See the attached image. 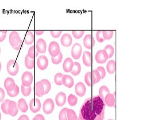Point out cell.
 I'll return each instance as SVG.
<instances>
[{
    "label": "cell",
    "instance_id": "cell-1",
    "mask_svg": "<svg viewBox=\"0 0 160 120\" xmlns=\"http://www.w3.org/2000/svg\"><path fill=\"white\" fill-rule=\"evenodd\" d=\"M106 105L104 101L97 96L86 99L80 109V120H104Z\"/></svg>",
    "mask_w": 160,
    "mask_h": 120
},
{
    "label": "cell",
    "instance_id": "cell-2",
    "mask_svg": "<svg viewBox=\"0 0 160 120\" xmlns=\"http://www.w3.org/2000/svg\"><path fill=\"white\" fill-rule=\"evenodd\" d=\"M7 69L9 74L12 76H15L19 70V64L15 60H9L7 64Z\"/></svg>",
    "mask_w": 160,
    "mask_h": 120
},
{
    "label": "cell",
    "instance_id": "cell-3",
    "mask_svg": "<svg viewBox=\"0 0 160 120\" xmlns=\"http://www.w3.org/2000/svg\"><path fill=\"white\" fill-rule=\"evenodd\" d=\"M48 52L50 55L53 57L59 55L60 53V49L58 43L54 41L50 43L48 47Z\"/></svg>",
    "mask_w": 160,
    "mask_h": 120
},
{
    "label": "cell",
    "instance_id": "cell-4",
    "mask_svg": "<svg viewBox=\"0 0 160 120\" xmlns=\"http://www.w3.org/2000/svg\"><path fill=\"white\" fill-rule=\"evenodd\" d=\"M55 107L53 101L51 99H46L43 105V110L44 113L50 114L53 111Z\"/></svg>",
    "mask_w": 160,
    "mask_h": 120
},
{
    "label": "cell",
    "instance_id": "cell-5",
    "mask_svg": "<svg viewBox=\"0 0 160 120\" xmlns=\"http://www.w3.org/2000/svg\"><path fill=\"white\" fill-rule=\"evenodd\" d=\"M95 58L98 64H103L106 63L108 59V56L105 50H100L97 52Z\"/></svg>",
    "mask_w": 160,
    "mask_h": 120
},
{
    "label": "cell",
    "instance_id": "cell-6",
    "mask_svg": "<svg viewBox=\"0 0 160 120\" xmlns=\"http://www.w3.org/2000/svg\"><path fill=\"white\" fill-rule=\"evenodd\" d=\"M33 81V76L31 73L26 71L23 73L22 77L23 85L26 87L30 86Z\"/></svg>",
    "mask_w": 160,
    "mask_h": 120
},
{
    "label": "cell",
    "instance_id": "cell-7",
    "mask_svg": "<svg viewBox=\"0 0 160 120\" xmlns=\"http://www.w3.org/2000/svg\"><path fill=\"white\" fill-rule=\"evenodd\" d=\"M82 53V47L80 44L76 43L73 46L71 50V55L73 59H79Z\"/></svg>",
    "mask_w": 160,
    "mask_h": 120
},
{
    "label": "cell",
    "instance_id": "cell-8",
    "mask_svg": "<svg viewBox=\"0 0 160 120\" xmlns=\"http://www.w3.org/2000/svg\"><path fill=\"white\" fill-rule=\"evenodd\" d=\"M7 110L8 114L12 117L16 116L19 111L18 107L16 103L14 101H10L8 104Z\"/></svg>",
    "mask_w": 160,
    "mask_h": 120
},
{
    "label": "cell",
    "instance_id": "cell-9",
    "mask_svg": "<svg viewBox=\"0 0 160 120\" xmlns=\"http://www.w3.org/2000/svg\"><path fill=\"white\" fill-rule=\"evenodd\" d=\"M48 61L47 57L45 56H41L38 58L37 60V65L41 70H44L48 67Z\"/></svg>",
    "mask_w": 160,
    "mask_h": 120
},
{
    "label": "cell",
    "instance_id": "cell-10",
    "mask_svg": "<svg viewBox=\"0 0 160 120\" xmlns=\"http://www.w3.org/2000/svg\"><path fill=\"white\" fill-rule=\"evenodd\" d=\"M20 39L19 34L16 31H13L11 33L9 37V41L12 47L16 46L20 41Z\"/></svg>",
    "mask_w": 160,
    "mask_h": 120
},
{
    "label": "cell",
    "instance_id": "cell-11",
    "mask_svg": "<svg viewBox=\"0 0 160 120\" xmlns=\"http://www.w3.org/2000/svg\"><path fill=\"white\" fill-rule=\"evenodd\" d=\"M30 107L32 112L34 113L38 112L41 109V102L38 99H33L30 103Z\"/></svg>",
    "mask_w": 160,
    "mask_h": 120
},
{
    "label": "cell",
    "instance_id": "cell-12",
    "mask_svg": "<svg viewBox=\"0 0 160 120\" xmlns=\"http://www.w3.org/2000/svg\"><path fill=\"white\" fill-rule=\"evenodd\" d=\"M36 48L39 53H44L47 48V45L45 41L42 39H39L36 42Z\"/></svg>",
    "mask_w": 160,
    "mask_h": 120
},
{
    "label": "cell",
    "instance_id": "cell-13",
    "mask_svg": "<svg viewBox=\"0 0 160 120\" xmlns=\"http://www.w3.org/2000/svg\"><path fill=\"white\" fill-rule=\"evenodd\" d=\"M83 43L85 48L90 49L92 48V44L93 46H94L95 41L93 37H92L91 34H88L86 35L84 39Z\"/></svg>",
    "mask_w": 160,
    "mask_h": 120
},
{
    "label": "cell",
    "instance_id": "cell-14",
    "mask_svg": "<svg viewBox=\"0 0 160 120\" xmlns=\"http://www.w3.org/2000/svg\"><path fill=\"white\" fill-rule=\"evenodd\" d=\"M86 87L82 82H79L75 86V91L76 93L80 97L83 96L86 93Z\"/></svg>",
    "mask_w": 160,
    "mask_h": 120
},
{
    "label": "cell",
    "instance_id": "cell-15",
    "mask_svg": "<svg viewBox=\"0 0 160 120\" xmlns=\"http://www.w3.org/2000/svg\"><path fill=\"white\" fill-rule=\"evenodd\" d=\"M16 85V84L12 78H7L4 81V88L6 89L7 92H10L13 91L15 88Z\"/></svg>",
    "mask_w": 160,
    "mask_h": 120
},
{
    "label": "cell",
    "instance_id": "cell-16",
    "mask_svg": "<svg viewBox=\"0 0 160 120\" xmlns=\"http://www.w3.org/2000/svg\"><path fill=\"white\" fill-rule=\"evenodd\" d=\"M61 43L64 47H69L72 43V38L69 33H65L61 39Z\"/></svg>",
    "mask_w": 160,
    "mask_h": 120
},
{
    "label": "cell",
    "instance_id": "cell-17",
    "mask_svg": "<svg viewBox=\"0 0 160 120\" xmlns=\"http://www.w3.org/2000/svg\"><path fill=\"white\" fill-rule=\"evenodd\" d=\"M73 66V62L70 58H67L63 64V69L66 72H71Z\"/></svg>",
    "mask_w": 160,
    "mask_h": 120
},
{
    "label": "cell",
    "instance_id": "cell-18",
    "mask_svg": "<svg viewBox=\"0 0 160 120\" xmlns=\"http://www.w3.org/2000/svg\"><path fill=\"white\" fill-rule=\"evenodd\" d=\"M66 95L63 92H60L57 95L56 97V102L59 107H62L66 103Z\"/></svg>",
    "mask_w": 160,
    "mask_h": 120
},
{
    "label": "cell",
    "instance_id": "cell-19",
    "mask_svg": "<svg viewBox=\"0 0 160 120\" xmlns=\"http://www.w3.org/2000/svg\"><path fill=\"white\" fill-rule=\"evenodd\" d=\"M35 94L39 97H42L44 95L43 84L41 81L37 82L35 86Z\"/></svg>",
    "mask_w": 160,
    "mask_h": 120
},
{
    "label": "cell",
    "instance_id": "cell-20",
    "mask_svg": "<svg viewBox=\"0 0 160 120\" xmlns=\"http://www.w3.org/2000/svg\"><path fill=\"white\" fill-rule=\"evenodd\" d=\"M63 84L69 88H71L74 84V81L71 76L68 75H64L62 79Z\"/></svg>",
    "mask_w": 160,
    "mask_h": 120
},
{
    "label": "cell",
    "instance_id": "cell-21",
    "mask_svg": "<svg viewBox=\"0 0 160 120\" xmlns=\"http://www.w3.org/2000/svg\"><path fill=\"white\" fill-rule=\"evenodd\" d=\"M92 56L90 52L85 51L84 53L83 56V61L84 64L87 67H90L92 63Z\"/></svg>",
    "mask_w": 160,
    "mask_h": 120
},
{
    "label": "cell",
    "instance_id": "cell-22",
    "mask_svg": "<svg viewBox=\"0 0 160 120\" xmlns=\"http://www.w3.org/2000/svg\"><path fill=\"white\" fill-rule=\"evenodd\" d=\"M104 100L108 107H112L115 105V98L113 95L111 94H108L104 98Z\"/></svg>",
    "mask_w": 160,
    "mask_h": 120
},
{
    "label": "cell",
    "instance_id": "cell-23",
    "mask_svg": "<svg viewBox=\"0 0 160 120\" xmlns=\"http://www.w3.org/2000/svg\"><path fill=\"white\" fill-rule=\"evenodd\" d=\"M19 108L22 112H27L28 110V105L27 102L24 99H20L18 101V104Z\"/></svg>",
    "mask_w": 160,
    "mask_h": 120
},
{
    "label": "cell",
    "instance_id": "cell-24",
    "mask_svg": "<svg viewBox=\"0 0 160 120\" xmlns=\"http://www.w3.org/2000/svg\"><path fill=\"white\" fill-rule=\"evenodd\" d=\"M34 41V36L31 31H28L24 39V42L27 45L32 44Z\"/></svg>",
    "mask_w": 160,
    "mask_h": 120
},
{
    "label": "cell",
    "instance_id": "cell-25",
    "mask_svg": "<svg viewBox=\"0 0 160 120\" xmlns=\"http://www.w3.org/2000/svg\"><path fill=\"white\" fill-rule=\"evenodd\" d=\"M107 72L110 74H113L115 72L116 69V63L113 60H110L107 65Z\"/></svg>",
    "mask_w": 160,
    "mask_h": 120
},
{
    "label": "cell",
    "instance_id": "cell-26",
    "mask_svg": "<svg viewBox=\"0 0 160 120\" xmlns=\"http://www.w3.org/2000/svg\"><path fill=\"white\" fill-rule=\"evenodd\" d=\"M39 53L37 51L36 47L34 45H33L29 49L28 52V56L32 59H34L36 57L38 56L39 55Z\"/></svg>",
    "mask_w": 160,
    "mask_h": 120
},
{
    "label": "cell",
    "instance_id": "cell-27",
    "mask_svg": "<svg viewBox=\"0 0 160 120\" xmlns=\"http://www.w3.org/2000/svg\"><path fill=\"white\" fill-rule=\"evenodd\" d=\"M34 59H30L28 56H26L25 59V64L26 67L29 69H32L34 67Z\"/></svg>",
    "mask_w": 160,
    "mask_h": 120
},
{
    "label": "cell",
    "instance_id": "cell-28",
    "mask_svg": "<svg viewBox=\"0 0 160 120\" xmlns=\"http://www.w3.org/2000/svg\"><path fill=\"white\" fill-rule=\"evenodd\" d=\"M81 71V66L79 63L75 62L73 63V67L71 71V74L74 76L79 75Z\"/></svg>",
    "mask_w": 160,
    "mask_h": 120
},
{
    "label": "cell",
    "instance_id": "cell-29",
    "mask_svg": "<svg viewBox=\"0 0 160 120\" xmlns=\"http://www.w3.org/2000/svg\"><path fill=\"white\" fill-rule=\"evenodd\" d=\"M110 93V91L107 87L106 86H102L100 87L99 90V96L103 100H104V98L108 94Z\"/></svg>",
    "mask_w": 160,
    "mask_h": 120
},
{
    "label": "cell",
    "instance_id": "cell-30",
    "mask_svg": "<svg viewBox=\"0 0 160 120\" xmlns=\"http://www.w3.org/2000/svg\"><path fill=\"white\" fill-rule=\"evenodd\" d=\"M92 77H93V85L98 83L101 79V76L97 70H93Z\"/></svg>",
    "mask_w": 160,
    "mask_h": 120
},
{
    "label": "cell",
    "instance_id": "cell-31",
    "mask_svg": "<svg viewBox=\"0 0 160 120\" xmlns=\"http://www.w3.org/2000/svg\"><path fill=\"white\" fill-rule=\"evenodd\" d=\"M67 115L68 120H77L78 117L73 110L67 109Z\"/></svg>",
    "mask_w": 160,
    "mask_h": 120
},
{
    "label": "cell",
    "instance_id": "cell-32",
    "mask_svg": "<svg viewBox=\"0 0 160 120\" xmlns=\"http://www.w3.org/2000/svg\"><path fill=\"white\" fill-rule=\"evenodd\" d=\"M41 81L43 84L44 89V95L48 94L51 90V85L50 82L47 79L42 80Z\"/></svg>",
    "mask_w": 160,
    "mask_h": 120
},
{
    "label": "cell",
    "instance_id": "cell-33",
    "mask_svg": "<svg viewBox=\"0 0 160 120\" xmlns=\"http://www.w3.org/2000/svg\"><path fill=\"white\" fill-rule=\"evenodd\" d=\"M63 76H64V74L60 73H59L56 74L54 78V81L57 85H61L63 84L62 79H63Z\"/></svg>",
    "mask_w": 160,
    "mask_h": 120
},
{
    "label": "cell",
    "instance_id": "cell-34",
    "mask_svg": "<svg viewBox=\"0 0 160 120\" xmlns=\"http://www.w3.org/2000/svg\"><path fill=\"white\" fill-rule=\"evenodd\" d=\"M78 102V98L73 94L69 96L68 98V103L71 106H74Z\"/></svg>",
    "mask_w": 160,
    "mask_h": 120
},
{
    "label": "cell",
    "instance_id": "cell-35",
    "mask_svg": "<svg viewBox=\"0 0 160 120\" xmlns=\"http://www.w3.org/2000/svg\"><path fill=\"white\" fill-rule=\"evenodd\" d=\"M104 50H105L107 54L108 58H110L113 56L114 54V48L113 47L112 45H107L105 47Z\"/></svg>",
    "mask_w": 160,
    "mask_h": 120
},
{
    "label": "cell",
    "instance_id": "cell-36",
    "mask_svg": "<svg viewBox=\"0 0 160 120\" xmlns=\"http://www.w3.org/2000/svg\"><path fill=\"white\" fill-rule=\"evenodd\" d=\"M21 91L23 95L25 96H27L30 95L31 92V87L30 86L26 87L22 84L21 86Z\"/></svg>",
    "mask_w": 160,
    "mask_h": 120
},
{
    "label": "cell",
    "instance_id": "cell-37",
    "mask_svg": "<svg viewBox=\"0 0 160 120\" xmlns=\"http://www.w3.org/2000/svg\"><path fill=\"white\" fill-rule=\"evenodd\" d=\"M63 57V54H62V53L60 52L57 56L54 57H52V62H53V64H56V65L59 64L62 62Z\"/></svg>",
    "mask_w": 160,
    "mask_h": 120
},
{
    "label": "cell",
    "instance_id": "cell-38",
    "mask_svg": "<svg viewBox=\"0 0 160 120\" xmlns=\"http://www.w3.org/2000/svg\"><path fill=\"white\" fill-rule=\"evenodd\" d=\"M10 100L9 99H6L4 100L3 103H2L1 105V108L2 111L4 113L6 114H8V110H7V107H8V105Z\"/></svg>",
    "mask_w": 160,
    "mask_h": 120
},
{
    "label": "cell",
    "instance_id": "cell-39",
    "mask_svg": "<svg viewBox=\"0 0 160 120\" xmlns=\"http://www.w3.org/2000/svg\"><path fill=\"white\" fill-rule=\"evenodd\" d=\"M113 34V31L109 30V31H103V36L104 39L110 40L112 38Z\"/></svg>",
    "mask_w": 160,
    "mask_h": 120
},
{
    "label": "cell",
    "instance_id": "cell-40",
    "mask_svg": "<svg viewBox=\"0 0 160 120\" xmlns=\"http://www.w3.org/2000/svg\"><path fill=\"white\" fill-rule=\"evenodd\" d=\"M19 88L17 85H16L15 88L14 89L10 92H7V94L9 96L14 97L17 96L19 93Z\"/></svg>",
    "mask_w": 160,
    "mask_h": 120
},
{
    "label": "cell",
    "instance_id": "cell-41",
    "mask_svg": "<svg viewBox=\"0 0 160 120\" xmlns=\"http://www.w3.org/2000/svg\"><path fill=\"white\" fill-rule=\"evenodd\" d=\"M67 108H64L60 111L59 114V120H68L67 116Z\"/></svg>",
    "mask_w": 160,
    "mask_h": 120
},
{
    "label": "cell",
    "instance_id": "cell-42",
    "mask_svg": "<svg viewBox=\"0 0 160 120\" xmlns=\"http://www.w3.org/2000/svg\"><path fill=\"white\" fill-rule=\"evenodd\" d=\"M84 31L83 30H81V31H72V34L73 37L77 39H81L82 38L83 35L84 33Z\"/></svg>",
    "mask_w": 160,
    "mask_h": 120
},
{
    "label": "cell",
    "instance_id": "cell-43",
    "mask_svg": "<svg viewBox=\"0 0 160 120\" xmlns=\"http://www.w3.org/2000/svg\"><path fill=\"white\" fill-rule=\"evenodd\" d=\"M91 78H92V75H91V72H88L86 73L84 77V80L85 82L87 84L88 86H91Z\"/></svg>",
    "mask_w": 160,
    "mask_h": 120
},
{
    "label": "cell",
    "instance_id": "cell-44",
    "mask_svg": "<svg viewBox=\"0 0 160 120\" xmlns=\"http://www.w3.org/2000/svg\"><path fill=\"white\" fill-rule=\"evenodd\" d=\"M96 39L100 43H102L105 41L103 36V31L99 30L96 33Z\"/></svg>",
    "mask_w": 160,
    "mask_h": 120
},
{
    "label": "cell",
    "instance_id": "cell-45",
    "mask_svg": "<svg viewBox=\"0 0 160 120\" xmlns=\"http://www.w3.org/2000/svg\"><path fill=\"white\" fill-rule=\"evenodd\" d=\"M97 70L99 71V74H100V76H101V79H104V78H105L106 74V71H105V69H104V67H98L97 68Z\"/></svg>",
    "mask_w": 160,
    "mask_h": 120
},
{
    "label": "cell",
    "instance_id": "cell-46",
    "mask_svg": "<svg viewBox=\"0 0 160 120\" xmlns=\"http://www.w3.org/2000/svg\"><path fill=\"white\" fill-rule=\"evenodd\" d=\"M7 33L6 30H0V42L5 39Z\"/></svg>",
    "mask_w": 160,
    "mask_h": 120
},
{
    "label": "cell",
    "instance_id": "cell-47",
    "mask_svg": "<svg viewBox=\"0 0 160 120\" xmlns=\"http://www.w3.org/2000/svg\"><path fill=\"white\" fill-rule=\"evenodd\" d=\"M62 32V31H53L52 30V31H50L52 37H53L54 38H56V39L59 38L61 35Z\"/></svg>",
    "mask_w": 160,
    "mask_h": 120
},
{
    "label": "cell",
    "instance_id": "cell-48",
    "mask_svg": "<svg viewBox=\"0 0 160 120\" xmlns=\"http://www.w3.org/2000/svg\"><path fill=\"white\" fill-rule=\"evenodd\" d=\"M5 96V93L3 88H0V102L2 101Z\"/></svg>",
    "mask_w": 160,
    "mask_h": 120
},
{
    "label": "cell",
    "instance_id": "cell-49",
    "mask_svg": "<svg viewBox=\"0 0 160 120\" xmlns=\"http://www.w3.org/2000/svg\"><path fill=\"white\" fill-rule=\"evenodd\" d=\"M22 44H23V41L21 39L20 40L19 42V43L16 46H15V47H13V48L16 50H20V48H21V47H22Z\"/></svg>",
    "mask_w": 160,
    "mask_h": 120
},
{
    "label": "cell",
    "instance_id": "cell-50",
    "mask_svg": "<svg viewBox=\"0 0 160 120\" xmlns=\"http://www.w3.org/2000/svg\"><path fill=\"white\" fill-rule=\"evenodd\" d=\"M18 120H29V119L27 115H23L20 116Z\"/></svg>",
    "mask_w": 160,
    "mask_h": 120
},
{
    "label": "cell",
    "instance_id": "cell-51",
    "mask_svg": "<svg viewBox=\"0 0 160 120\" xmlns=\"http://www.w3.org/2000/svg\"><path fill=\"white\" fill-rule=\"evenodd\" d=\"M44 33V31H42V30H36L35 31V33L37 34V35H41Z\"/></svg>",
    "mask_w": 160,
    "mask_h": 120
},
{
    "label": "cell",
    "instance_id": "cell-52",
    "mask_svg": "<svg viewBox=\"0 0 160 120\" xmlns=\"http://www.w3.org/2000/svg\"><path fill=\"white\" fill-rule=\"evenodd\" d=\"M36 117H38L40 120H45L44 119V117L42 116V115H41V114H38V115H36Z\"/></svg>",
    "mask_w": 160,
    "mask_h": 120
},
{
    "label": "cell",
    "instance_id": "cell-53",
    "mask_svg": "<svg viewBox=\"0 0 160 120\" xmlns=\"http://www.w3.org/2000/svg\"><path fill=\"white\" fill-rule=\"evenodd\" d=\"M33 120H40L39 119V118H38V117H36V116H35V117H34V118H33Z\"/></svg>",
    "mask_w": 160,
    "mask_h": 120
},
{
    "label": "cell",
    "instance_id": "cell-54",
    "mask_svg": "<svg viewBox=\"0 0 160 120\" xmlns=\"http://www.w3.org/2000/svg\"><path fill=\"white\" fill-rule=\"evenodd\" d=\"M1 62H0V71H1Z\"/></svg>",
    "mask_w": 160,
    "mask_h": 120
},
{
    "label": "cell",
    "instance_id": "cell-55",
    "mask_svg": "<svg viewBox=\"0 0 160 120\" xmlns=\"http://www.w3.org/2000/svg\"><path fill=\"white\" fill-rule=\"evenodd\" d=\"M1 113H0V120H1Z\"/></svg>",
    "mask_w": 160,
    "mask_h": 120
},
{
    "label": "cell",
    "instance_id": "cell-56",
    "mask_svg": "<svg viewBox=\"0 0 160 120\" xmlns=\"http://www.w3.org/2000/svg\"><path fill=\"white\" fill-rule=\"evenodd\" d=\"M77 120H80L79 119V118H78V119H77Z\"/></svg>",
    "mask_w": 160,
    "mask_h": 120
},
{
    "label": "cell",
    "instance_id": "cell-57",
    "mask_svg": "<svg viewBox=\"0 0 160 120\" xmlns=\"http://www.w3.org/2000/svg\"><path fill=\"white\" fill-rule=\"evenodd\" d=\"M0 53H1V48H0Z\"/></svg>",
    "mask_w": 160,
    "mask_h": 120
},
{
    "label": "cell",
    "instance_id": "cell-58",
    "mask_svg": "<svg viewBox=\"0 0 160 120\" xmlns=\"http://www.w3.org/2000/svg\"><path fill=\"white\" fill-rule=\"evenodd\" d=\"M112 120V119H109V120Z\"/></svg>",
    "mask_w": 160,
    "mask_h": 120
}]
</instances>
